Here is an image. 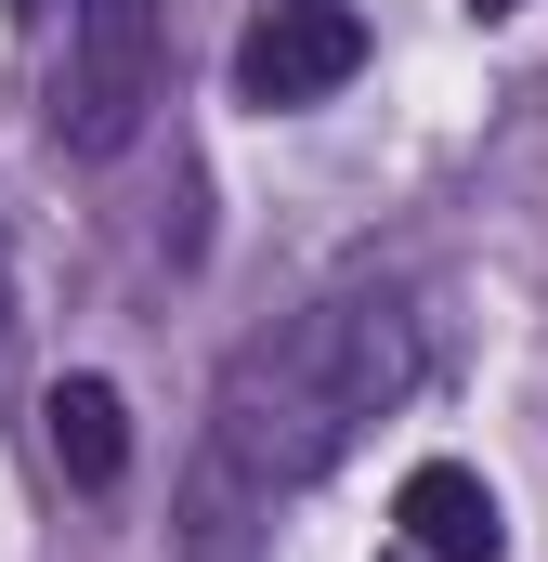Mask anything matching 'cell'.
<instances>
[{"label": "cell", "instance_id": "cell-1", "mask_svg": "<svg viewBox=\"0 0 548 562\" xmlns=\"http://www.w3.org/2000/svg\"><path fill=\"white\" fill-rule=\"evenodd\" d=\"M418 367H431V340H418L406 288H327V301H300L287 327H262L222 367V393H209V471L249 484V497H287V484L340 471L366 419H392L418 393Z\"/></svg>", "mask_w": 548, "mask_h": 562}, {"label": "cell", "instance_id": "cell-2", "mask_svg": "<svg viewBox=\"0 0 548 562\" xmlns=\"http://www.w3.org/2000/svg\"><path fill=\"white\" fill-rule=\"evenodd\" d=\"M170 53H157V0H66V40H53V79H39V119L66 157H118L157 105Z\"/></svg>", "mask_w": 548, "mask_h": 562}, {"label": "cell", "instance_id": "cell-3", "mask_svg": "<svg viewBox=\"0 0 548 562\" xmlns=\"http://www.w3.org/2000/svg\"><path fill=\"white\" fill-rule=\"evenodd\" d=\"M353 66H366V13H353V0H274L262 26L236 40V92H249L262 119H287V105H327Z\"/></svg>", "mask_w": 548, "mask_h": 562}, {"label": "cell", "instance_id": "cell-4", "mask_svg": "<svg viewBox=\"0 0 548 562\" xmlns=\"http://www.w3.org/2000/svg\"><path fill=\"white\" fill-rule=\"evenodd\" d=\"M392 524H406V550H418V562H496V550H510L496 484H483V471H457V458H418L406 497H392Z\"/></svg>", "mask_w": 548, "mask_h": 562}, {"label": "cell", "instance_id": "cell-5", "mask_svg": "<svg viewBox=\"0 0 548 562\" xmlns=\"http://www.w3.org/2000/svg\"><path fill=\"white\" fill-rule=\"evenodd\" d=\"M39 419H53V471H66V484H118V471H132V419H118L105 380H53Z\"/></svg>", "mask_w": 548, "mask_h": 562}, {"label": "cell", "instance_id": "cell-6", "mask_svg": "<svg viewBox=\"0 0 548 562\" xmlns=\"http://www.w3.org/2000/svg\"><path fill=\"white\" fill-rule=\"evenodd\" d=\"M0 340H13V262H0Z\"/></svg>", "mask_w": 548, "mask_h": 562}, {"label": "cell", "instance_id": "cell-7", "mask_svg": "<svg viewBox=\"0 0 548 562\" xmlns=\"http://www.w3.org/2000/svg\"><path fill=\"white\" fill-rule=\"evenodd\" d=\"M470 13H483V26H496V13H523V0H470Z\"/></svg>", "mask_w": 548, "mask_h": 562}, {"label": "cell", "instance_id": "cell-8", "mask_svg": "<svg viewBox=\"0 0 548 562\" xmlns=\"http://www.w3.org/2000/svg\"><path fill=\"white\" fill-rule=\"evenodd\" d=\"M26 13H53V0H26Z\"/></svg>", "mask_w": 548, "mask_h": 562}]
</instances>
